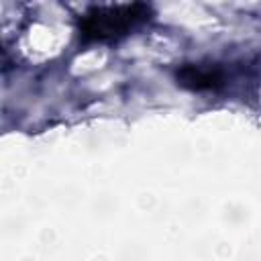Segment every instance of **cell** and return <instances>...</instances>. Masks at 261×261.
<instances>
[{"instance_id":"cell-1","label":"cell","mask_w":261,"mask_h":261,"mask_svg":"<svg viewBox=\"0 0 261 261\" xmlns=\"http://www.w3.org/2000/svg\"><path fill=\"white\" fill-rule=\"evenodd\" d=\"M151 14L147 4H116L88 10L80 20V33L88 41L118 39L145 22Z\"/></svg>"}]
</instances>
